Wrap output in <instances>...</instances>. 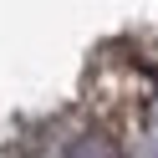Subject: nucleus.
<instances>
[{
    "instance_id": "f257e3e1",
    "label": "nucleus",
    "mask_w": 158,
    "mask_h": 158,
    "mask_svg": "<svg viewBox=\"0 0 158 158\" xmlns=\"http://www.w3.org/2000/svg\"><path fill=\"white\" fill-rule=\"evenodd\" d=\"M133 158H158V112L148 117V127L138 133V148H133Z\"/></svg>"
}]
</instances>
